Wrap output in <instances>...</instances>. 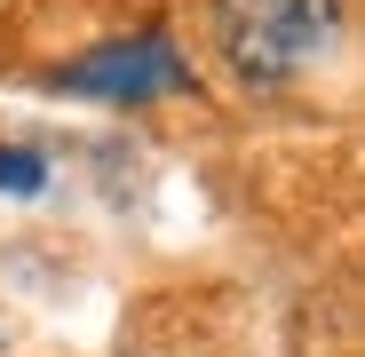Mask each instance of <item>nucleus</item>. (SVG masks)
<instances>
[{
	"instance_id": "2",
	"label": "nucleus",
	"mask_w": 365,
	"mask_h": 357,
	"mask_svg": "<svg viewBox=\"0 0 365 357\" xmlns=\"http://www.w3.org/2000/svg\"><path fill=\"white\" fill-rule=\"evenodd\" d=\"M48 88L88 95V103H159V95H191V64L167 32H128V40H103L72 64H56Z\"/></svg>"
},
{
	"instance_id": "1",
	"label": "nucleus",
	"mask_w": 365,
	"mask_h": 357,
	"mask_svg": "<svg viewBox=\"0 0 365 357\" xmlns=\"http://www.w3.org/2000/svg\"><path fill=\"white\" fill-rule=\"evenodd\" d=\"M215 48L238 72V88H286L294 72H310L341 32V0H207Z\"/></svg>"
},
{
	"instance_id": "3",
	"label": "nucleus",
	"mask_w": 365,
	"mask_h": 357,
	"mask_svg": "<svg viewBox=\"0 0 365 357\" xmlns=\"http://www.w3.org/2000/svg\"><path fill=\"white\" fill-rule=\"evenodd\" d=\"M48 183V159L24 143H0V191H40Z\"/></svg>"
}]
</instances>
